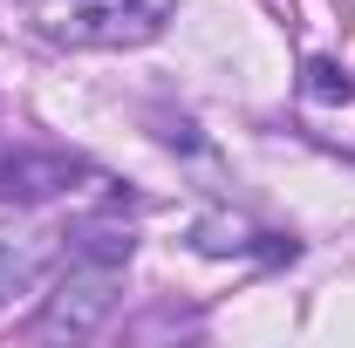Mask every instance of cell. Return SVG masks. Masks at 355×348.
I'll list each match as a JSON object with an SVG mask.
<instances>
[{"label":"cell","mask_w":355,"mask_h":348,"mask_svg":"<svg viewBox=\"0 0 355 348\" xmlns=\"http://www.w3.org/2000/svg\"><path fill=\"white\" fill-rule=\"evenodd\" d=\"M28 21L62 48H137L164 28V14L144 0H35Z\"/></svg>","instance_id":"6da1fadb"},{"label":"cell","mask_w":355,"mask_h":348,"mask_svg":"<svg viewBox=\"0 0 355 348\" xmlns=\"http://www.w3.org/2000/svg\"><path fill=\"white\" fill-rule=\"evenodd\" d=\"M116 287H123V266H116V260L69 253L62 280H55V294H48L42 314H35V335H42V342H89V335L110 321Z\"/></svg>","instance_id":"7a4b0ae2"},{"label":"cell","mask_w":355,"mask_h":348,"mask_svg":"<svg viewBox=\"0 0 355 348\" xmlns=\"http://www.w3.org/2000/svg\"><path fill=\"white\" fill-rule=\"evenodd\" d=\"M76 177H89V164L69 150H7L0 157V205H48V198L76 191Z\"/></svg>","instance_id":"3957f363"},{"label":"cell","mask_w":355,"mask_h":348,"mask_svg":"<svg viewBox=\"0 0 355 348\" xmlns=\"http://www.w3.org/2000/svg\"><path fill=\"white\" fill-rule=\"evenodd\" d=\"M48 239L55 232H0V307L35 287V273L48 260Z\"/></svg>","instance_id":"277c9868"},{"label":"cell","mask_w":355,"mask_h":348,"mask_svg":"<svg viewBox=\"0 0 355 348\" xmlns=\"http://www.w3.org/2000/svg\"><path fill=\"white\" fill-rule=\"evenodd\" d=\"M301 89H308L314 103H349V96H355L349 69H342V62H328V55H314L308 69H301Z\"/></svg>","instance_id":"5b68a950"}]
</instances>
